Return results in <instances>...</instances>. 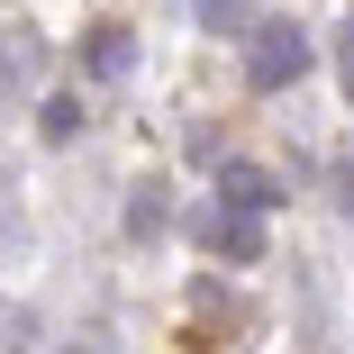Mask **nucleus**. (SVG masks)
I'll return each mask as SVG.
<instances>
[{
  "mask_svg": "<svg viewBox=\"0 0 354 354\" xmlns=\"http://www.w3.org/2000/svg\"><path fill=\"white\" fill-rule=\"evenodd\" d=\"M127 227H136V236H155V227H164V200H155V191H136V200H127Z\"/></svg>",
  "mask_w": 354,
  "mask_h": 354,
  "instance_id": "0eeeda50",
  "label": "nucleus"
},
{
  "mask_svg": "<svg viewBox=\"0 0 354 354\" xmlns=\"http://www.w3.org/2000/svg\"><path fill=\"white\" fill-rule=\"evenodd\" d=\"M336 200H345V209H354V164H336Z\"/></svg>",
  "mask_w": 354,
  "mask_h": 354,
  "instance_id": "1a4fd4ad",
  "label": "nucleus"
},
{
  "mask_svg": "<svg viewBox=\"0 0 354 354\" xmlns=\"http://www.w3.org/2000/svg\"><path fill=\"white\" fill-rule=\"evenodd\" d=\"M336 82H345V100H354V19H345V37H336Z\"/></svg>",
  "mask_w": 354,
  "mask_h": 354,
  "instance_id": "6e6552de",
  "label": "nucleus"
},
{
  "mask_svg": "<svg viewBox=\"0 0 354 354\" xmlns=\"http://www.w3.org/2000/svg\"><path fill=\"white\" fill-rule=\"evenodd\" d=\"M200 28L209 37H245L254 28V0H200Z\"/></svg>",
  "mask_w": 354,
  "mask_h": 354,
  "instance_id": "20e7f679",
  "label": "nucleus"
},
{
  "mask_svg": "<svg viewBox=\"0 0 354 354\" xmlns=\"http://www.w3.org/2000/svg\"><path fill=\"white\" fill-rule=\"evenodd\" d=\"M91 73H100V82L127 73V28H91Z\"/></svg>",
  "mask_w": 354,
  "mask_h": 354,
  "instance_id": "39448f33",
  "label": "nucleus"
},
{
  "mask_svg": "<svg viewBox=\"0 0 354 354\" xmlns=\"http://www.w3.org/2000/svg\"><path fill=\"white\" fill-rule=\"evenodd\" d=\"M245 37H254V46H245V82H254V91H281V82H300L309 64H318V46H309L291 19H272V28L254 19Z\"/></svg>",
  "mask_w": 354,
  "mask_h": 354,
  "instance_id": "f257e3e1",
  "label": "nucleus"
},
{
  "mask_svg": "<svg viewBox=\"0 0 354 354\" xmlns=\"http://www.w3.org/2000/svg\"><path fill=\"white\" fill-rule=\"evenodd\" d=\"M73 354H100V345H73Z\"/></svg>",
  "mask_w": 354,
  "mask_h": 354,
  "instance_id": "9d476101",
  "label": "nucleus"
},
{
  "mask_svg": "<svg viewBox=\"0 0 354 354\" xmlns=\"http://www.w3.org/2000/svg\"><path fill=\"white\" fill-rule=\"evenodd\" d=\"M37 127H46V146H64V136L82 127V109H73V100H46V118H37Z\"/></svg>",
  "mask_w": 354,
  "mask_h": 354,
  "instance_id": "423d86ee",
  "label": "nucleus"
},
{
  "mask_svg": "<svg viewBox=\"0 0 354 354\" xmlns=\"http://www.w3.org/2000/svg\"><path fill=\"white\" fill-rule=\"evenodd\" d=\"M191 236H200L209 254H227V263H263V218H254V209H227V200H209L200 218H191Z\"/></svg>",
  "mask_w": 354,
  "mask_h": 354,
  "instance_id": "f03ea898",
  "label": "nucleus"
},
{
  "mask_svg": "<svg viewBox=\"0 0 354 354\" xmlns=\"http://www.w3.org/2000/svg\"><path fill=\"white\" fill-rule=\"evenodd\" d=\"M218 200H227V209H254V218H263V209H281V182H272L263 164L227 155V164H218Z\"/></svg>",
  "mask_w": 354,
  "mask_h": 354,
  "instance_id": "7ed1b4c3",
  "label": "nucleus"
}]
</instances>
